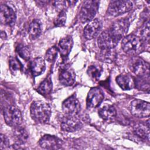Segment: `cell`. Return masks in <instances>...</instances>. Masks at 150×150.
<instances>
[{
  "instance_id": "7c38bea8",
  "label": "cell",
  "mask_w": 150,
  "mask_h": 150,
  "mask_svg": "<svg viewBox=\"0 0 150 150\" xmlns=\"http://www.w3.org/2000/svg\"><path fill=\"white\" fill-rule=\"evenodd\" d=\"M16 13L15 10L6 4H3L0 7L1 22L5 25L12 26L16 21Z\"/></svg>"
},
{
  "instance_id": "6da1fadb",
  "label": "cell",
  "mask_w": 150,
  "mask_h": 150,
  "mask_svg": "<svg viewBox=\"0 0 150 150\" xmlns=\"http://www.w3.org/2000/svg\"><path fill=\"white\" fill-rule=\"evenodd\" d=\"M30 114L32 119L40 124L49 122L51 115L50 105L42 101H33L30 107Z\"/></svg>"
},
{
  "instance_id": "5b68a950",
  "label": "cell",
  "mask_w": 150,
  "mask_h": 150,
  "mask_svg": "<svg viewBox=\"0 0 150 150\" xmlns=\"http://www.w3.org/2000/svg\"><path fill=\"white\" fill-rule=\"evenodd\" d=\"M133 7V3L130 1H112L110 2L107 12L112 16H118L130 11Z\"/></svg>"
},
{
  "instance_id": "83f0119b",
  "label": "cell",
  "mask_w": 150,
  "mask_h": 150,
  "mask_svg": "<svg viewBox=\"0 0 150 150\" xmlns=\"http://www.w3.org/2000/svg\"><path fill=\"white\" fill-rule=\"evenodd\" d=\"M66 21V12L64 10L60 11L54 21V24L57 27H62L64 26Z\"/></svg>"
},
{
  "instance_id": "ac0fdd59",
  "label": "cell",
  "mask_w": 150,
  "mask_h": 150,
  "mask_svg": "<svg viewBox=\"0 0 150 150\" xmlns=\"http://www.w3.org/2000/svg\"><path fill=\"white\" fill-rule=\"evenodd\" d=\"M30 69L34 77L42 74L46 69L45 61L42 57H38L33 59L30 64Z\"/></svg>"
},
{
  "instance_id": "9c48e42d",
  "label": "cell",
  "mask_w": 150,
  "mask_h": 150,
  "mask_svg": "<svg viewBox=\"0 0 150 150\" xmlns=\"http://www.w3.org/2000/svg\"><path fill=\"white\" fill-rule=\"evenodd\" d=\"M129 66L131 71L138 77L149 76V64L140 58H133Z\"/></svg>"
},
{
  "instance_id": "d6986e66",
  "label": "cell",
  "mask_w": 150,
  "mask_h": 150,
  "mask_svg": "<svg viewBox=\"0 0 150 150\" xmlns=\"http://www.w3.org/2000/svg\"><path fill=\"white\" fill-rule=\"evenodd\" d=\"M118 85L124 90L132 89L135 86V81L133 77L129 74H120L116 78Z\"/></svg>"
},
{
  "instance_id": "4316f807",
  "label": "cell",
  "mask_w": 150,
  "mask_h": 150,
  "mask_svg": "<svg viewBox=\"0 0 150 150\" xmlns=\"http://www.w3.org/2000/svg\"><path fill=\"white\" fill-rule=\"evenodd\" d=\"M111 50H101L100 57L102 60L105 62H111L115 57L114 53Z\"/></svg>"
},
{
  "instance_id": "30bf717a",
  "label": "cell",
  "mask_w": 150,
  "mask_h": 150,
  "mask_svg": "<svg viewBox=\"0 0 150 150\" xmlns=\"http://www.w3.org/2000/svg\"><path fill=\"white\" fill-rule=\"evenodd\" d=\"M80 104L74 94L66 98L62 104V110L67 115H76L80 110Z\"/></svg>"
},
{
  "instance_id": "e0dca14e",
  "label": "cell",
  "mask_w": 150,
  "mask_h": 150,
  "mask_svg": "<svg viewBox=\"0 0 150 150\" xmlns=\"http://www.w3.org/2000/svg\"><path fill=\"white\" fill-rule=\"evenodd\" d=\"M73 40L71 36H66L61 39L59 42L58 50L63 57H67L71 52Z\"/></svg>"
},
{
  "instance_id": "4fadbf2b",
  "label": "cell",
  "mask_w": 150,
  "mask_h": 150,
  "mask_svg": "<svg viewBox=\"0 0 150 150\" xmlns=\"http://www.w3.org/2000/svg\"><path fill=\"white\" fill-rule=\"evenodd\" d=\"M103 26V23L99 19H94L89 22L84 29V35L88 40L96 38L100 32Z\"/></svg>"
},
{
  "instance_id": "2e32d148",
  "label": "cell",
  "mask_w": 150,
  "mask_h": 150,
  "mask_svg": "<svg viewBox=\"0 0 150 150\" xmlns=\"http://www.w3.org/2000/svg\"><path fill=\"white\" fill-rule=\"evenodd\" d=\"M76 75L74 71L68 68L61 69L59 74V80L64 86H71L75 81Z\"/></svg>"
},
{
  "instance_id": "277c9868",
  "label": "cell",
  "mask_w": 150,
  "mask_h": 150,
  "mask_svg": "<svg viewBox=\"0 0 150 150\" xmlns=\"http://www.w3.org/2000/svg\"><path fill=\"white\" fill-rule=\"evenodd\" d=\"M4 117L5 122L13 128L21 125L22 122L21 112L13 105H9L4 108Z\"/></svg>"
},
{
  "instance_id": "44dd1931",
  "label": "cell",
  "mask_w": 150,
  "mask_h": 150,
  "mask_svg": "<svg viewBox=\"0 0 150 150\" xmlns=\"http://www.w3.org/2000/svg\"><path fill=\"white\" fill-rule=\"evenodd\" d=\"M13 134L17 145L25 144L28 139V134L27 131L21 125L14 128Z\"/></svg>"
},
{
  "instance_id": "603a6c76",
  "label": "cell",
  "mask_w": 150,
  "mask_h": 150,
  "mask_svg": "<svg viewBox=\"0 0 150 150\" xmlns=\"http://www.w3.org/2000/svg\"><path fill=\"white\" fill-rule=\"evenodd\" d=\"M135 134L143 139L149 140V127L143 124H138L134 127Z\"/></svg>"
},
{
  "instance_id": "7402d4cb",
  "label": "cell",
  "mask_w": 150,
  "mask_h": 150,
  "mask_svg": "<svg viewBox=\"0 0 150 150\" xmlns=\"http://www.w3.org/2000/svg\"><path fill=\"white\" fill-rule=\"evenodd\" d=\"M29 35L30 39H36L40 35L42 32V24L39 20H33L29 26Z\"/></svg>"
},
{
  "instance_id": "cb8c5ba5",
  "label": "cell",
  "mask_w": 150,
  "mask_h": 150,
  "mask_svg": "<svg viewBox=\"0 0 150 150\" xmlns=\"http://www.w3.org/2000/svg\"><path fill=\"white\" fill-rule=\"evenodd\" d=\"M52 90V81L50 76L46 77L39 86L38 92L43 96L49 94Z\"/></svg>"
},
{
  "instance_id": "52a82bcc",
  "label": "cell",
  "mask_w": 150,
  "mask_h": 150,
  "mask_svg": "<svg viewBox=\"0 0 150 150\" xmlns=\"http://www.w3.org/2000/svg\"><path fill=\"white\" fill-rule=\"evenodd\" d=\"M119 40L112 34L109 29L103 32L98 36L97 44L101 50L113 49Z\"/></svg>"
},
{
  "instance_id": "484cf974",
  "label": "cell",
  "mask_w": 150,
  "mask_h": 150,
  "mask_svg": "<svg viewBox=\"0 0 150 150\" xmlns=\"http://www.w3.org/2000/svg\"><path fill=\"white\" fill-rule=\"evenodd\" d=\"M16 51L18 55L23 59L28 60L30 59V52L29 49L26 46H25L22 44H20L16 47Z\"/></svg>"
},
{
  "instance_id": "9a60e30c",
  "label": "cell",
  "mask_w": 150,
  "mask_h": 150,
  "mask_svg": "<svg viewBox=\"0 0 150 150\" xmlns=\"http://www.w3.org/2000/svg\"><path fill=\"white\" fill-rule=\"evenodd\" d=\"M39 144L43 149H57L61 148L63 142L56 136L45 135L39 139Z\"/></svg>"
},
{
  "instance_id": "7a4b0ae2",
  "label": "cell",
  "mask_w": 150,
  "mask_h": 150,
  "mask_svg": "<svg viewBox=\"0 0 150 150\" xmlns=\"http://www.w3.org/2000/svg\"><path fill=\"white\" fill-rule=\"evenodd\" d=\"M121 48L125 53L128 54L136 55L142 51L144 45L141 38L131 34L123 38Z\"/></svg>"
},
{
  "instance_id": "4dcf8cb0",
  "label": "cell",
  "mask_w": 150,
  "mask_h": 150,
  "mask_svg": "<svg viewBox=\"0 0 150 150\" xmlns=\"http://www.w3.org/2000/svg\"><path fill=\"white\" fill-rule=\"evenodd\" d=\"M140 36L141 40L146 41L149 39V21L145 23V24L141 28Z\"/></svg>"
},
{
  "instance_id": "8992f818",
  "label": "cell",
  "mask_w": 150,
  "mask_h": 150,
  "mask_svg": "<svg viewBox=\"0 0 150 150\" xmlns=\"http://www.w3.org/2000/svg\"><path fill=\"white\" fill-rule=\"evenodd\" d=\"M131 113L136 117H148L150 114V104L144 100L135 99L132 100L129 105Z\"/></svg>"
},
{
  "instance_id": "5bb4252c",
  "label": "cell",
  "mask_w": 150,
  "mask_h": 150,
  "mask_svg": "<svg viewBox=\"0 0 150 150\" xmlns=\"http://www.w3.org/2000/svg\"><path fill=\"white\" fill-rule=\"evenodd\" d=\"M81 127L82 124L76 115H66L61 121V128L63 131L66 132L76 131Z\"/></svg>"
},
{
  "instance_id": "f1b7e54d",
  "label": "cell",
  "mask_w": 150,
  "mask_h": 150,
  "mask_svg": "<svg viewBox=\"0 0 150 150\" xmlns=\"http://www.w3.org/2000/svg\"><path fill=\"white\" fill-rule=\"evenodd\" d=\"M9 67L11 71H16L22 69V65L18 59L11 57L9 60Z\"/></svg>"
},
{
  "instance_id": "ffe728a7",
  "label": "cell",
  "mask_w": 150,
  "mask_h": 150,
  "mask_svg": "<svg viewBox=\"0 0 150 150\" xmlns=\"http://www.w3.org/2000/svg\"><path fill=\"white\" fill-rule=\"evenodd\" d=\"M99 116L103 120H109L114 118L117 115V111L114 106L111 105H105L99 108Z\"/></svg>"
},
{
  "instance_id": "3957f363",
  "label": "cell",
  "mask_w": 150,
  "mask_h": 150,
  "mask_svg": "<svg viewBox=\"0 0 150 150\" xmlns=\"http://www.w3.org/2000/svg\"><path fill=\"white\" fill-rule=\"evenodd\" d=\"M99 7V2L88 0L83 2L79 12V20L82 23L93 20Z\"/></svg>"
},
{
  "instance_id": "f546056e",
  "label": "cell",
  "mask_w": 150,
  "mask_h": 150,
  "mask_svg": "<svg viewBox=\"0 0 150 150\" xmlns=\"http://www.w3.org/2000/svg\"><path fill=\"white\" fill-rule=\"evenodd\" d=\"M58 51H59L58 48L56 47V46L51 47L47 50L46 53V55H45L46 59L49 62H52L54 61L57 57Z\"/></svg>"
},
{
  "instance_id": "ba28073f",
  "label": "cell",
  "mask_w": 150,
  "mask_h": 150,
  "mask_svg": "<svg viewBox=\"0 0 150 150\" xmlns=\"http://www.w3.org/2000/svg\"><path fill=\"white\" fill-rule=\"evenodd\" d=\"M129 26V22L127 19H120L115 21L109 30L112 34L120 41L125 36Z\"/></svg>"
},
{
  "instance_id": "8fae6325",
  "label": "cell",
  "mask_w": 150,
  "mask_h": 150,
  "mask_svg": "<svg viewBox=\"0 0 150 150\" xmlns=\"http://www.w3.org/2000/svg\"><path fill=\"white\" fill-rule=\"evenodd\" d=\"M104 94L102 90L98 87L91 88L88 93L86 100L87 108L97 107L103 101Z\"/></svg>"
},
{
  "instance_id": "1f68e13d",
  "label": "cell",
  "mask_w": 150,
  "mask_h": 150,
  "mask_svg": "<svg viewBox=\"0 0 150 150\" xmlns=\"http://www.w3.org/2000/svg\"><path fill=\"white\" fill-rule=\"evenodd\" d=\"M9 142L8 138L4 134H1V141H0V148L1 149H5L9 147Z\"/></svg>"
},
{
  "instance_id": "d4e9b609",
  "label": "cell",
  "mask_w": 150,
  "mask_h": 150,
  "mask_svg": "<svg viewBox=\"0 0 150 150\" xmlns=\"http://www.w3.org/2000/svg\"><path fill=\"white\" fill-rule=\"evenodd\" d=\"M102 69L98 66L91 65L88 67L87 73L93 80H98L101 76Z\"/></svg>"
}]
</instances>
